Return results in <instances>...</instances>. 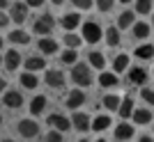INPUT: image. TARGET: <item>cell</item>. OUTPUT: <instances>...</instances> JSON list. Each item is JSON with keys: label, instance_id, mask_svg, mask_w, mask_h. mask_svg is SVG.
<instances>
[{"label": "cell", "instance_id": "9c48e42d", "mask_svg": "<svg viewBox=\"0 0 154 142\" xmlns=\"http://www.w3.org/2000/svg\"><path fill=\"white\" fill-rule=\"evenodd\" d=\"M85 103V94L81 90H74L67 96V108H71V110H76V108H81V105Z\"/></svg>", "mask_w": 154, "mask_h": 142}, {"label": "cell", "instance_id": "2e32d148", "mask_svg": "<svg viewBox=\"0 0 154 142\" xmlns=\"http://www.w3.org/2000/svg\"><path fill=\"white\" fill-rule=\"evenodd\" d=\"M134 19H136V14L134 12H122L120 16H117V28H122V30H127V28L134 25Z\"/></svg>", "mask_w": 154, "mask_h": 142}, {"label": "cell", "instance_id": "7a4b0ae2", "mask_svg": "<svg viewBox=\"0 0 154 142\" xmlns=\"http://www.w3.org/2000/svg\"><path fill=\"white\" fill-rule=\"evenodd\" d=\"M16 129H19V133L23 138H35L39 133V124L35 122V119H21Z\"/></svg>", "mask_w": 154, "mask_h": 142}, {"label": "cell", "instance_id": "5bb4252c", "mask_svg": "<svg viewBox=\"0 0 154 142\" xmlns=\"http://www.w3.org/2000/svg\"><path fill=\"white\" fill-rule=\"evenodd\" d=\"M129 80L136 83V85H143L147 80V71L140 69V67H131V69H129Z\"/></svg>", "mask_w": 154, "mask_h": 142}, {"label": "cell", "instance_id": "bcb514c9", "mask_svg": "<svg viewBox=\"0 0 154 142\" xmlns=\"http://www.w3.org/2000/svg\"><path fill=\"white\" fill-rule=\"evenodd\" d=\"M2 142H14V140H2Z\"/></svg>", "mask_w": 154, "mask_h": 142}, {"label": "cell", "instance_id": "ac0fdd59", "mask_svg": "<svg viewBox=\"0 0 154 142\" xmlns=\"http://www.w3.org/2000/svg\"><path fill=\"white\" fill-rule=\"evenodd\" d=\"M136 58H140V60H152V58H154V46H152V44L138 46V48H136Z\"/></svg>", "mask_w": 154, "mask_h": 142}, {"label": "cell", "instance_id": "cb8c5ba5", "mask_svg": "<svg viewBox=\"0 0 154 142\" xmlns=\"http://www.w3.org/2000/svg\"><path fill=\"white\" fill-rule=\"evenodd\" d=\"M9 41H12V44H28L30 37H28V32H23V30H14V32L9 34Z\"/></svg>", "mask_w": 154, "mask_h": 142}, {"label": "cell", "instance_id": "7bdbcfd3", "mask_svg": "<svg viewBox=\"0 0 154 142\" xmlns=\"http://www.w3.org/2000/svg\"><path fill=\"white\" fill-rule=\"evenodd\" d=\"M51 2H53V5H62L64 0H51Z\"/></svg>", "mask_w": 154, "mask_h": 142}, {"label": "cell", "instance_id": "484cf974", "mask_svg": "<svg viewBox=\"0 0 154 142\" xmlns=\"http://www.w3.org/2000/svg\"><path fill=\"white\" fill-rule=\"evenodd\" d=\"M127 67H129V55H127V53L117 55V58H115V62H113V69H115L117 73H120V71H124Z\"/></svg>", "mask_w": 154, "mask_h": 142}, {"label": "cell", "instance_id": "3957f363", "mask_svg": "<svg viewBox=\"0 0 154 142\" xmlns=\"http://www.w3.org/2000/svg\"><path fill=\"white\" fill-rule=\"evenodd\" d=\"M46 124H48L51 129L60 131V133H64V131H69V129H71V122H69L64 115H51L48 119H46Z\"/></svg>", "mask_w": 154, "mask_h": 142}, {"label": "cell", "instance_id": "f6af8a7d", "mask_svg": "<svg viewBox=\"0 0 154 142\" xmlns=\"http://www.w3.org/2000/svg\"><path fill=\"white\" fill-rule=\"evenodd\" d=\"M0 48H2V37H0Z\"/></svg>", "mask_w": 154, "mask_h": 142}, {"label": "cell", "instance_id": "277c9868", "mask_svg": "<svg viewBox=\"0 0 154 142\" xmlns=\"http://www.w3.org/2000/svg\"><path fill=\"white\" fill-rule=\"evenodd\" d=\"M53 25H55L53 16L44 14V16H39V19L35 21V32H37V34H48V32L53 30Z\"/></svg>", "mask_w": 154, "mask_h": 142}, {"label": "cell", "instance_id": "e0dca14e", "mask_svg": "<svg viewBox=\"0 0 154 142\" xmlns=\"http://www.w3.org/2000/svg\"><path fill=\"white\" fill-rule=\"evenodd\" d=\"M134 122H136V124H149V122H152V112H149V110H145V108L134 110Z\"/></svg>", "mask_w": 154, "mask_h": 142}, {"label": "cell", "instance_id": "d6a6232c", "mask_svg": "<svg viewBox=\"0 0 154 142\" xmlns=\"http://www.w3.org/2000/svg\"><path fill=\"white\" fill-rule=\"evenodd\" d=\"M136 12L138 14H149L152 12V0H136Z\"/></svg>", "mask_w": 154, "mask_h": 142}, {"label": "cell", "instance_id": "52a82bcc", "mask_svg": "<svg viewBox=\"0 0 154 142\" xmlns=\"http://www.w3.org/2000/svg\"><path fill=\"white\" fill-rule=\"evenodd\" d=\"M71 124H74L76 131H90V117L85 115V112H74Z\"/></svg>", "mask_w": 154, "mask_h": 142}, {"label": "cell", "instance_id": "4dcf8cb0", "mask_svg": "<svg viewBox=\"0 0 154 142\" xmlns=\"http://www.w3.org/2000/svg\"><path fill=\"white\" fill-rule=\"evenodd\" d=\"M103 64H106V60H103L101 53H90V67H94V69H103Z\"/></svg>", "mask_w": 154, "mask_h": 142}, {"label": "cell", "instance_id": "7dc6e473", "mask_svg": "<svg viewBox=\"0 0 154 142\" xmlns=\"http://www.w3.org/2000/svg\"><path fill=\"white\" fill-rule=\"evenodd\" d=\"M97 142H106V140H97Z\"/></svg>", "mask_w": 154, "mask_h": 142}, {"label": "cell", "instance_id": "d4e9b609", "mask_svg": "<svg viewBox=\"0 0 154 142\" xmlns=\"http://www.w3.org/2000/svg\"><path fill=\"white\" fill-rule=\"evenodd\" d=\"M149 34V25L147 23H134V37L136 39H145Z\"/></svg>", "mask_w": 154, "mask_h": 142}, {"label": "cell", "instance_id": "d590c367", "mask_svg": "<svg viewBox=\"0 0 154 142\" xmlns=\"http://www.w3.org/2000/svg\"><path fill=\"white\" fill-rule=\"evenodd\" d=\"M113 5H115V0H97V7H99L101 12H110Z\"/></svg>", "mask_w": 154, "mask_h": 142}, {"label": "cell", "instance_id": "f546056e", "mask_svg": "<svg viewBox=\"0 0 154 142\" xmlns=\"http://www.w3.org/2000/svg\"><path fill=\"white\" fill-rule=\"evenodd\" d=\"M106 41H108V46L120 44V32H117V28H108V30H106Z\"/></svg>", "mask_w": 154, "mask_h": 142}, {"label": "cell", "instance_id": "4316f807", "mask_svg": "<svg viewBox=\"0 0 154 142\" xmlns=\"http://www.w3.org/2000/svg\"><path fill=\"white\" fill-rule=\"evenodd\" d=\"M99 83H101V87H115L117 76L115 73H101V76H99Z\"/></svg>", "mask_w": 154, "mask_h": 142}, {"label": "cell", "instance_id": "836d02e7", "mask_svg": "<svg viewBox=\"0 0 154 142\" xmlns=\"http://www.w3.org/2000/svg\"><path fill=\"white\" fill-rule=\"evenodd\" d=\"M140 96H143V101H145V103L154 105V90H149V87H143Z\"/></svg>", "mask_w": 154, "mask_h": 142}, {"label": "cell", "instance_id": "8992f818", "mask_svg": "<svg viewBox=\"0 0 154 142\" xmlns=\"http://www.w3.org/2000/svg\"><path fill=\"white\" fill-rule=\"evenodd\" d=\"M26 19H28V5H23V2H14L12 9H9V21L23 23Z\"/></svg>", "mask_w": 154, "mask_h": 142}, {"label": "cell", "instance_id": "60d3db41", "mask_svg": "<svg viewBox=\"0 0 154 142\" xmlns=\"http://www.w3.org/2000/svg\"><path fill=\"white\" fill-rule=\"evenodd\" d=\"M138 142H154V140H152V138H147V135H143V138H140Z\"/></svg>", "mask_w": 154, "mask_h": 142}, {"label": "cell", "instance_id": "ee69618b", "mask_svg": "<svg viewBox=\"0 0 154 142\" xmlns=\"http://www.w3.org/2000/svg\"><path fill=\"white\" fill-rule=\"evenodd\" d=\"M120 2H124V5H127V2H131V0H120Z\"/></svg>", "mask_w": 154, "mask_h": 142}, {"label": "cell", "instance_id": "5b68a950", "mask_svg": "<svg viewBox=\"0 0 154 142\" xmlns=\"http://www.w3.org/2000/svg\"><path fill=\"white\" fill-rule=\"evenodd\" d=\"M83 39L90 41V44H97L101 39V28L97 25V23H85L83 25Z\"/></svg>", "mask_w": 154, "mask_h": 142}, {"label": "cell", "instance_id": "f1b7e54d", "mask_svg": "<svg viewBox=\"0 0 154 142\" xmlns=\"http://www.w3.org/2000/svg\"><path fill=\"white\" fill-rule=\"evenodd\" d=\"M81 41H83V39L78 37V34H74V32H67V34H64V44H67V48H78Z\"/></svg>", "mask_w": 154, "mask_h": 142}, {"label": "cell", "instance_id": "603a6c76", "mask_svg": "<svg viewBox=\"0 0 154 142\" xmlns=\"http://www.w3.org/2000/svg\"><path fill=\"white\" fill-rule=\"evenodd\" d=\"M21 85H23V87H28V90H35V87L39 85V80H37V76H35V73H30V71H28V73H23V76H21Z\"/></svg>", "mask_w": 154, "mask_h": 142}, {"label": "cell", "instance_id": "f35d334b", "mask_svg": "<svg viewBox=\"0 0 154 142\" xmlns=\"http://www.w3.org/2000/svg\"><path fill=\"white\" fill-rule=\"evenodd\" d=\"M42 2H44V0H28V5H30V7H39Z\"/></svg>", "mask_w": 154, "mask_h": 142}, {"label": "cell", "instance_id": "7402d4cb", "mask_svg": "<svg viewBox=\"0 0 154 142\" xmlns=\"http://www.w3.org/2000/svg\"><path fill=\"white\" fill-rule=\"evenodd\" d=\"M108 126H110V117L108 115H99L94 122H92V131H106Z\"/></svg>", "mask_w": 154, "mask_h": 142}, {"label": "cell", "instance_id": "ffe728a7", "mask_svg": "<svg viewBox=\"0 0 154 142\" xmlns=\"http://www.w3.org/2000/svg\"><path fill=\"white\" fill-rule=\"evenodd\" d=\"M44 108H46V96H35L30 101V112H32V115L44 112Z\"/></svg>", "mask_w": 154, "mask_h": 142}, {"label": "cell", "instance_id": "1f68e13d", "mask_svg": "<svg viewBox=\"0 0 154 142\" xmlns=\"http://www.w3.org/2000/svg\"><path fill=\"white\" fill-rule=\"evenodd\" d=\"M103 105L108 110H117L120 108V99H117L115 94H106V96H103Z\"/></svg>", "mask_w": 154, "mask_h": 142}, {"label": "cell", "instance_id": "30bf717a", "mask_svg": "<svg viewBox=\"0 0 154 142\" xmlns=\"http://www.w3.org/2000/svg\"><path fill=\"white\" fill-rule=\"evenodd\" d=\"M46 85H51V87H64V73L51 69L46 73Z\"/></svg>", "mask_w": 154, "mask_h": 142}, {"label": "cell", "instance_id": "8fae6325", "mask_svg": "<svg viewBox=\"0 0 154 142\" xmlns=\"http://www.w3.org/2000/svg\"><path fill=\"white\" fill-rule=\"evenodd\" d=\"M134 99L131 96H127V99H122V101H120V108H117V112H120V117H122V119H127V117H131L134 115Z\"/></svg>", "mask_w": 154, "mask_h": 142}, {"label": "cell", "instance_id": "7c38bea8", "mask_svg": "<svg viewBox=\"0 0 154 142\" xmlns=\"http://www.w3.org/2000/svg\"><path fill=\"white\" fill-rule=\"evenodd\" d=\"M115 138H117L120 142L129 140V138H134V126H131V124H127V122H122V124L115 129Z\"/></svg>", "mask_w": 154, "mask_h": 142}, {"label": "cell", "instance_id": "b9f144b4", "mask_svg": "<svg viewBox=\"0 0 154 142\" xmlns=\"http://www.w3.org/2000/svg\"><path fill=\"white\" fill-rule=\"evenodd\" d=\"M7 5H9V0H0V9H5Z\"/></svg>", "mask_w": 154, "mask_h": 142}, {"label": "cell", "instance_id": "681fc988", "mask_svg": "<svg viewBox=\"0 0 154 142\" xmlns=\"http://www.w3.org/2000/svg\"><path fill=\"white\" fill-rule=\"evenodd\" d=\"M0 124H2V117H0Z\"/></svg>", "mask_w": 154, "mask_h": 142}, {"label": "cell", "instance_id": "9a60e30c", "mask_svg": "<svg viewBox=\"0 0 154 142\" xmlns=\"http://www.w3.org/2000/svg\"><path fill=\"white\" fill-rule=\"evenodd\" d=\"M78 23H81V16H78V14H64L62 16V28L69 30V32H74V28H78Z\"/></svg>", "mask_w": 154, "mask_h": 142}, {"label": "cell", "instance_id": "74e56055", "mask_svg": "<svg viewBox=\"0 0 154 142\" xmlns=\"http://www.w3.org/2000/svg\"><path fill=\"white\" fill-rule=\"evenodd\" d=\"M7 23H9V16H7V14L2 12V9H0V28H5Z\"/></svg>", "mask_w": 154, "mask_h": 142}, {"label": "cell", "instance_id": "d6986e66", "mask_svg": "<svg viewBox=\"0 0 154 142\" xmlns=\"http://www.w3.org/2000/svg\"><path fill=\"white\" fill-rule=\"evenodd\" d=\"M39 51L48 53V55H51V53H58V41H55V39H42V41H39Z\"/></svg>", "mask_w": 154, "mask_h": 142}, {"label": "cell", "instance_id": "8d00e7d4", "mask_svg": "<svg viewBox=\"0 0 154 142\" xmlns=\"http://www.w3.org/2000/svg\"><path fill=\"white\" fill-rule=\"evenodd\" d=\"M71 2H74L78 9H90L92 7V0H71Z\"/></svg>", "mask_w": 154, "mask_h": 142}, {"label": "cell", "instance_id": "6da1fadb", "mask_svg": "<svg viewBox=\"0 0 154 142\" xmlns=\"http://www.w3.org/2000/svg\"><path fill=\"white\" fill-rule=\"evenodd\" d=\"M71 80L76 85H92V73H90V64H74L71 67Z\"/></svg>", "mask_w": 154, "mask_h": 142}, {"label": "cell", "instance_id": "ab89813d", "mask_svg": "<svg viewBox=\"0 0 154 142\" xmlns=\"http://www.w3.org/2000/svg\"><path fill=\"white\" fill-rule=\"evenodd\" d=\"M5 87H7V83H5V80H2V78H0V94L5 92Z\"/></svg>", "mask_w": 154, "mask_h": 142}, {"label": "cell", "instance_id": "c3c4849f", "mask_svg": "<svg viewBox=\"0 0 154 142\" xmlns=\"http://www.w3.org/2000/svg\"><path fill=\"white\" fill-rule=\"evenodd\" d=\"M0 64H2V58H0Z\"/></svg>", "mask_w": 154, "mask_h": 142}, {"label": "cell", "instance_id": "4fadbf2b", "mask_svg": "<svg viewBox=\"0 0 154 142\" xmlns=\"http://www.w3.org/2000/svg\"><path fill=\"white\" fill-rule=\"evenodd\" d=\"M19 64H21V53L19 51H7L5 53V67L9 71H14V69H19Z\"/></svg>", "mask_w": 154, "mask_h": 142}, {"label": "cell", "instance_id": "e575fe53", "mask_svg": "<svg viewBox=\"0 0 154 142\" xmlns=\"http://www.w3.org/2000/svg\"><path fill=\"white\" fill-rule=\"evenodd\" d=\"M44 142H62V133H60V131H48V133H46V138H44Z\"/></svg>", "mask_w": 154, "mask_h": 142}, {"label": "cell", "instance_id": "f907efd6", "mask_svg": "<svg viewBox=\"0 0 154 142\" xmlns=\"http://www.w3.org/2000/svg\"><path fill=\"white\" fill-rule=\"evenodd\" d=\"M81 142H88V140H81Z\"/></svg>", "mask_w": 154, "mask_h": 142}, {"label": "cell", "instance_id": "44dd1931", "mask_svg": "<svg viewBox=\"0 0 154 142\" xmlns=\"http://www.w3.org/2000/svg\"><path fill=\"white\" fill-rule=\"evenodd\" d=\"M44 67H46L44 58H28V60H26V69L30 71V73H32V71H39V69H44Z\"/></svg>", "mask_w": 154, "mask_h": 142}, {"label": "cell", "instance_id": "83f0119b", "mask_svg": "<svg viewBox=\"0 0 154 142\" xmlns=\"http://www.w3.org/2000/svg\"><path fill=\"white\" fill-rule=\"evenodd\" d=\"M76 58H78V53L76 48H67V51L60 55V60H62L64 64H76Z\"/></svg>", "mask_w": 154, "mask_h": 142}, {"label": "cell", "instance_id": "ba28073f", "mask_svg": "<svg viewBox=\"0 0 154 142\" xmlns=\"http://www.w3.org/2000/svg\"><path fill=\"white\" fill-rule=\"evenodd\" d=\"M5 105L7 108H21V105H23V96H21V92H5Z\"/></svg>", "mask_w": 154, "mask_h": 142}]
</instances>
